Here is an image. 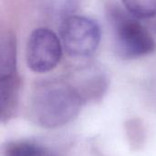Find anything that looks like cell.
<instances>
[{
	"label": "cell",
	"mask_w": 156,
	"mask_h": 156,
	"mask_svg": "<svg viewBox=\"0 0 156 156\" xmlns=\"http://www.w3.org/2000/svg\"><path fill=\"white\" fill-rule=\"evenodd\" d=\"M124 130L130 147L134 151L141 150L144 146L147 138L144 122L140 118L127 120L124 123Z\"/></svg>",
	"instance_id": "obj_7"
},
{
	"label": "cell",
	"mask_w": 156,
	"mask_h": 156,
	"mask_svg": "<svg viewBox=\"0 0 156 156\" xmlns=\"http://www.w3.org/2000/svg\"><path fill=\"white\" fill-rule=\"evenodd\" d=\"M62 54L60 37L52 29L40 27L30 33L26 45V62L31 71L42 74L53 70Z\"/></svg>",
	"instance_id": "obj_4"
},
{
	"label": "cell",
	"mask_w": 156,
	"mask_h": 156,
	"mask_svg": "<svg viewBox=\"0 0 156 156\" xmlns=\"http://www.w3.org/2000/svg\"><path fill=\"white\" fill-rule=\"evenodd\" d=\"M81 96L84 103L88 101L101 99L107 89V79L97 67L88 66L80 69L79 72L69 80Z\"/></svg>",
	"instance_id": "obj_5"
},
{
	"label": "cell",
	"mask_w": 156,
	"mask_h": 156,
	"mask_svg": "<svg viewBox=\"0 0 156 156\" xmlns=\"http://www.w3.org/2000/svg\"><path fill=\"white\" fill-rule=\"evenodd\" d=\"M59 37L68 55L74 58H89L98 49L101 30L94 19L80 16H66L59 27Z\"/></svg>",
	"instance_id": "obj_3"
},
{
	"label": "cell",
	"mask_w": 156,
	"mask_h": 156,
	"mask_svg": "<svg viewBox=\"0 0 156 156\" xmlns=\"http://www.w3.org/2000/svg\"><path fill=\"white\" fill-rule=\"evenodd\" d=\"M20 91L17 69L0 70V113L2 122L10 121L16 114Z\"/></svg>",
	"instance_id": "obj_6"
},
{
	"label": "cell",
	"mask_w": 156,
	"mask_h": 156,
	"mask_svg": "<svg viewBox=\"0 0 156 156\" xmlns=\"http://www.w3.org/2000/svg\"><path fill=\"white\" fill-rule=\"evenodd\" d=\"M46 150L29 141H14L7 143L3 150L4 156H43Z\"/></svg>",
	"instance_id": "obj_8"
},
{
	"label": "cell",
	"mask_w": 156,
	"mask_h": 156,
	"mask_svg": "<svg viewBox=\"0 0 156 156\" xmlns=\"http://www.w3.org/2000/svg\"><path fill=\"white\" fill-rule=\"evenodd\" d=\"M43 156H54V155H52V154H49L48 152H46V154H45Z\"/></svg>",
	"instance_id": "obj_10"
},
{
	"label": "cell",
	"mask_w": 156,
	"mask_h": 156,
	"mask_svg": "<svg viewBox=\"0 0 156 156\" xmlns=\"http://www.w3.org/2000/svg\"><path fill=\"white\" fill-rule=\"evenodd\" d=\"M132 16L138 19H148L156 16V0H122Z\"/></svg>",
	"instance_id": "obj_9"
},
{
	"label": "cell",
	"mask_w": 156,
	"mask_h": 156,
	"mask_svg": "<svg viewBox=\"0 0 156 156\" xmlns=\"http://www.w3.org/2000/svg\"><path fill=\"white\" fill-rule=\"evenodd\" d=\"M112 28L117 54L124 59H136L153 54L156 42L138 18L119 6L111 5L107 13Z\"/></svg>",
	"instance_id": "obj_2"
},
{
	"label": "cell",
	"mask_w": 156,
	"mask_h": 156,
	"mask_svg": "<svg viewBox=\"0 0 156 156\" xmlns=\"http://www.w3.org/2000/svg\"><path fill=\"white\" fill-rule=\"evenodd\" d=\"M83 104L81 96L69 80H44L32 91L28 114L37 126L56 129L73 121Z\"/></svg>",
	"instance_id": "obj_1"
}]
</instances>
